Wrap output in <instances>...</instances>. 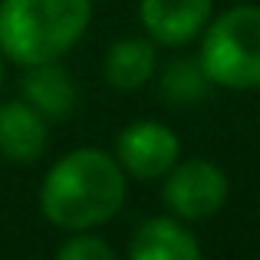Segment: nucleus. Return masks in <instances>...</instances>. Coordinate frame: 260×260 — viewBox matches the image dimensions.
I'll return each mask as SVG.
<instances>
[{
  "label": "nucleus",
  "instance_id": "f257e3e1",
  "mask_svg": "<svg viewBox=\"0 0 260 260\" xmlns=\"http://www.w3.org/2000/svg\"><path fill=\"white\" fill-rule=\"evenodd\" d=\"M112 152L95 145H79L50 165L40 181V214L53 228L95 231L122 211L128 198V181Z\"/></svg>",
  "mask_w": 260,
  "mask_h": 260
},
{
  "label": "nucleus",
  "instance_id": "f03ea898",
  "mask_svg": "<svg viewBox=\"0 0 260 260\" xmlns=\"http://www.w3.org/2000/svg\"><path fill=\"white\" fill-rule=\"evenodd\" d=\"M89 20L92 0H0V53L20 70L63 59Z\"/></svg>",
  "mask_w": 260,
  "mask_h": 260
},
{
  "label": "nucleus",
  "instance_id": "7ed1b4c3",
  "mask_svg": "<svg viewBox=\"0 0 260 260\" xmlns=\"http://www.w3.org/2000/svg\"><path fill=\"white\" fill-rule=\"evenodd\" d=\"M198 63L217 89H260V4H237L201 30Z\"/></svg>",
  "mask_w": 260,
  "mask_h": 260
},
{
  "label": "nucleus",
  "instance_id": "20e7f679",
  "mask_svg": "<svg viewBox=\"0 0 260 260\" xmlns=\"http://www.w3.org/2000/svg\"><path fill=\"white\" fill-rule=\"evenodd\" d=\"M231 181L221 165L208 158H178L172 172L161 178V201L168 214L181 221H208L228 204Z\"/></svg>",
  "mask_w": 260,
  "mask_h": 260
},
{
  "label": "nucleus",
  "instance_id": "39448f33",
  "mask_svg": "<svg viewBox=\"0 0 260 260\" xmlns=\"http://www.w3.org/2000/svg\"><path fill=\"white\" fill-rule=\"evenodd\" d=\"M112 155L135 181H161L181 158V139L158 119H135L115 135Z\"/></svg>",
  "mask_w": 260,
  "mask_h": 260
},
{
  "label": "nucleus",
  "instance_id": "423d86ee",
  "mask_svg": "<svg viewBox=\"0 0 260 260\" xmlns=\"http://www.w3.org/2000/svg\"><path fill=\"white\" fill-rule=\"evenodd\" d=\"M214 0H139V23L155 46H188L201 37Z\"/></svg>",
  "mask_w": 260,
  "mask_h": 260
},
{
  "label": "nucleus",
  "instance_id": "0eeeda50",
  "mask_svg": "<svg viewBox=\"0 0 260 260\" xmlns=\"http://www.w3.org/2000/svg\"><path fill=\"white\" fill-rule=\"evenodd\" d=\"M50 145V119L20 99L0 102V158L10 165H33Z\"/></svg>",
  "mask_w": 260,
  "mask_h": 260
},
{
  "label": "nucleus",
  "instance_id": "6e6552de",
  "mask_svg": "<svg viewBox=\"0 0 260 260\" xmlns=\"http://www.w3.org/2000/svg\"><path fill=\"white\" fill-rule=\"evenodd\" d=\"M132 260H198L201 257V241L188 221L175 214L165 217H148L135 228L132 244H128Z\"/></svg>",
  "mask_w": 260,
  "mask_h": 260
},
{
  "label": "nucleus",
  "instance_id": "1a4fd4ad",
  "mask_svg": "<svg viewBox=\"0 0 260 260\" xmlns=\"http://www.w3.org/2000/svg\"><path fill=\"white\" fill-rule=\"evenodd\" d=\"M20 92L37 112H43L50 122H59L76 109L79 89L73 73L63 66V59L53 63H40V66H26L23 79H20Z\"/></svg>",
  "mask_w": 260,
  "mask_h": 260
},
{
  "label": "nucleus",
  "instance_id": "9d476101",
  "mask_svg": "<svg viewBox=\"0 0 260 260\" xmlns=\"http://www.w3.org/2000/svg\"><path fill=\"white\" fill-rule=\"evenodd\" d=\"M155 70H158V56L148 37H119L115 43H109L102 59V79L115 92H135L148 86Z\"/></svg>",
  "mask_w": 260,
  "mask_h": 260
},
{
  "label": "nucleus",
  "instance_id": "9b49d317",
  "mask_svg": "<svg viewBox=\"0 0 260 260\" xmlns=\"http://www.w3.org/2000/svg\"><path fill=\"white\" fill-rule=\"evenodd\" d=\"M158 86H161L165 102H172V106H198L208 95L211 79L204 76L201 63L194 56V59H172V63H165Z\"/></svg>",
  "mask_w": 260,
  "mask_h": 260
},
{
  "label": "nucleus",
  "instance_id": "f8f14e48",
  "mask_svg": "<svg viewBox=\"0 0 260 260\" xmlns=\"http://www.w3.org/2000/svg\"><path fill=\"white\" fill-rule=\"evenodd\" d=\"M59 260H115V247L92 231H73L56 247Z\"/></svg>",
  "mask_w": 260,
  "mask_h": 260
},
{
  "label": "nucleus",
  "instance_id": "ddd939ff",
  "mask_svg": "<svg viewBox=\"0 0 260 260\" xmlns=\"http://www.w3.org/2000/svg\"><path fill=\"white\" fill-rule=\"evenodd\" d=\"M0 89H4V53H0Z\"/></svg>",
  "mask_w": 260,
  "mask_h": 260
}]
</instances>
